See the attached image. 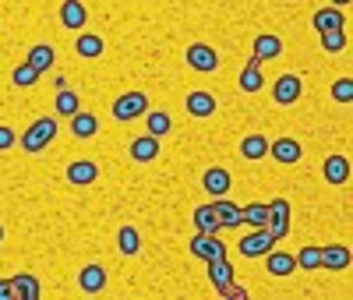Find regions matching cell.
Returning <instances> with one entry per match:
<instances>
[{
  "label": "cell",
  "mask_w": 353,
  "mask_h": 300,
  "mask_svg": "<svg viewBox=\"0 0 353 300\" xmlns=\"http://www.w3.org/2000/svg\"><path fill=\"white\" fill-rule=\"evenodd\" d=\"M53 138H57V120L53 117H39L36 124L21 134V148L25 152H39V148H46Z\"/></svg>",
  "instance_id": "obj_1"
},
{
  "label": "cell",
  "mask_w": 353,
  "mask_h": 300,
  "mask_svg": "<svg viewBox=\"0 0 353 300\" xmlns=\"http://www.w3.org/2000/svg\"><path fill=\"white\" fill-rule=\"evenodd\" d=\"M191 254L201 261H212V258H226V244L216 233H194L191 237Z\"/></svg>",
  "instance_id": "obj_2"
},
{
  "label": "cell",
  "mask_w": 353,
  "mask_h": 300,
  "mask_svg": "<svg viewBox=\"0 0 353 300\" xmlns=\"http://www.w3.org/2000/svg\"><path fill=\"white\" fill-rule=\"evenodd\" d=\"M149 113V96L145 92H128L113 103V117L117 120H134V117H145Z\"/></svg>",
  "instance_id": "obj_3"
},
{
  "label": "cell",
  "mask_w": 353,
  "mask_h": 300,
  "mask_svg": "<svg viewBox=\"0 0 353 300\" xmlns=\"http://www.w3.org/2000/svg\"><path fill=\"white\" fill-rule=\"evenodd\" d=\"M265 230H269L276 240H283V237L290 233V201H283V198L269 201V216H265Z\"/></svg>",
  "instance_id": "obj_4"
},
{
  "label": "cell",
  "mask_w": 353,
  "mask_h": 300,
  "mask_svg": "<svg viewBox=\"0 0 353 300\" xmlns=\"http://www.w3.org/2000/svg\"><path fill=\"white\" fill-rule=\"evenodd\" d=\"M272 248H276V237L265 230V226H254V233H248V237L241 240V254H248V258L269 254Z\"/></svg>",
  "instance_id": "obj_5"
},
{
  "label": "cell",
  "mask_w": 353,
  "mask_h": 300,
  "mask_svg": "<svg viewBox=\"0 0 353 300\" xmlns=\"http://www.w3.org/2000/svg\"><path fill=\"white\" fill-rule=\"evenodd\" d=\"M188 64L194 68V71H216L219 68V53L212 50V46H205V43H191L188 46Z\"/></svg>",
  "instance_id": "obj_6"
},
{
  "label": "cell",
  "mask_w": 353,
  "mask_h": 300,
  "mask_svg": "<svg viewBox=\"0 0 353 300\" xmlns=\"http://www.w3.org/2000/svg\"><path fill=\"white\" fill-rule=\"evenodd\" d=\"M272 96H276V103H279V106L297 103V99H301V78H297V74H283V78H276Z\"/></svg>",
  "instance_id": "obj_7"
},
{
  "label": "cell",
  "mask_w": 353,
  "mask_h": 300,
  "mask_svg": "<svg viewBox=\"0 0 353 300\" xmlns=\"http://www.w3.org/2000/svg\"><path fill=\"white\" fill-rule=\"evenodd\" d=\"M212 212H216V219H219V230H233V226H244V216H241V208L233 205V201H226V194L212 201Z\"/></svg>",
  "instance_id": "obj_8"
},
{
  "label": "cell",
  "mask_w": 353,
  "mask_h": 300,
  "mask_svg": "<svg viewBox=\"0 0 353 300\" xmlns=\"http://www.w3.org/2000/svg\"><path fill=\"white\" fill-rule=\"evenodd\" d=\"M269 156L276 163H297L304 156V148L297 138H279V141H269Z\"/></svg>",
  "instance_id": "obj_9"
},
{
  "label": "cell",
  "mask_w": 353,
  "mask_h": 300,
  "mask_svg": "<svg viewBox=\"0 0 353 300\" xmlns=\"http://www.w3.org/2000/svg\"><path fill=\"white\" fill-rule=\"evenodd\" d=\"M314 28L318 32H346V18H343V11L339 8H321V11H314Z\"/></svg>",
  "instance_id": "obj_10"
},
{
  "label": "cell",
  "mask_w": 353,
  "mask_h": 300,
  "mask_svg": "<svg viewBox=\"0 0 353 300\" xmlns=\"http://www.w3.org/2000/svg\"><path fill=\"white\" fill-rule=\"evenodd\" d=\"M61 21H64V28H71V32L85 28V21H88V11H85V4H81V0H64V4H61Z\"/></svg>",
  "instance_id": "obj_11"
},
{
  "label": "cell",
  "mask_w": 353,
  "mask_h": 300,
  "mask_svg": "<svg viewBox=\"0 0 353 300\" xmlns=\"http://www.w3.org/2000/svg\"><path fill=\"white\" fill-rule=\"evenodd\" d=\"M201 184H205V191H209L212 198H223L226 191H230V173L223 170V166H212V170H205V177H201Z\"/></svg>",
  "instance_id": "obj_12"
},
{
  "label": "cell",
  "mask_w": 353,
  "mask_h": 300,
  "mask_svg": "<svg viewBox=\"0 0 353 300\" xmlns=\"http://www.w3.org/2000/svg\"><path fill=\"white\" fill-rule=\"evenodd\" d=\"M78 286L85 293H103L106 290V268L103 265H85L81 276H78Z\"/></svg>",
  "instance_id": "obj_13"
},
{
  "label": "cell",
  "mask_w": 353,
  "mask_h": 300,
  "mask_svg": "<svg viewBox=\"0 0 353 300\" xmlns=\"http://www.w3.org/2000/svg\"><path fill=\"white\" fill-rule=\"evenodd\" d=\"M156 156H159V138L145 134V138H134L131 141V159L134 163H152Z\"/></svg>",
  "instance_id": "obj_14"
},
{
  "label": "cell",
  "mask_w": 353,
  "mask_h": 300,
  "mask_svg": "<svg viewBox=\"0 0 353 300\" xmlns=\"http://www.w3.org/2000/svg\"><path fill=\"white\" fill-rule=\"evenodd\" d=\"M279 53H283V39H279V36L261 32V36L254 39V57L261 60V64H265V60H276Z\"/></svg>",
  "instance_id": "obj_15"
},
{
  "label": "cell",
  "mask_w": 353,
  "mask_h": 300,
  "mask_svg": "<svg viewBox=\"0 0 353 300\" xmlns=\"http://www.w3.org/2000/svg\"><path fill=\"white\" fill-rule=\"evenodd\" d=\"M11 286H14V297H18V300H39V297H43L39 279L28 276V272H18V276L11 279Z\"/></svg>",
  "instance_id": "obj_16"
},
{
  "label": "cell",
  "mask_w": 353,
  "mask_h": 300,
  "mask_svg": "<svg viewBox=\"0 0 353 300\" xmlns=\"http://www.w3.org/2000/svg\"><path fill=\"white\" fill-rule=\"evenodd\" d=\"M96 177H99V166L92 159H78V163L68 166V180H71V184H92Z\"/></svg>",
  "instance_id": "obj_17"
},
{
  "label": "cell",
  "mask_w": 353,
  "mask_h": 300,
  "mask_svg": "<svg viewBox=\"0 0 353 300\" xmlns=\"http://www.w3.org/2000/svg\"><path fill=\"white\" fill-rule=\"evenodd\" d=\"M205 265H209V283L216 290H223L226 283H233V265L226 258H212V261H205Z\"/></svg>",
  "instance_id": "obj_18"
},
{
  "label": "cell",
  "mask_w": 353,
  "mask_h": 300,
  "mask_svg": "<svg viewBox=\"0 0 353 300\" xmlns=\"http://www.w3.org/2000/svg\"><path fill=\"white\" fill-rule=\"evenodd\" d=\"M265 265H269V272L272 276H290L293 272V268H297V261H293V254H286V251H269V254H265Z\"/></svg>",
  "instance_id": "obj_19"
},
{
  "label": "cell",
  "mask_w": 353,
  "mask_h": 300,
  "mask_svg": "<svg viewBox=\"0 0 353 300\" xmlns=\"http://www.w3.org/2000/svg\"><path fill=\"white\" fill-rule=\"evenodd\" d=\"M350 265V248L343 244H329V248H321V268H346Z\"/></svg>",
  "instance_id": "obj_20"
},
{
  "label": "cell",
  "mask_w": 353,
  "mask_h": 300,
  "mask_svg": "<svg viewBox=\"0 0 353 300\" xmlns=\"http://www.w3.org/2000/svg\"><path fill=\"white\" fill-rule=\"evenodd\" d=\"M325 180L329 184H346L350 180V159L346 156H329L325 159Z\"/></svg>",
  "instance_id": "obj_21"
},
{
  "label": "cell",
  "mask_w": 353,
  "mask_h": 300,
  "mask_svg": "<svg viewBox=\"0 0 353 300\" xmlns=\"http://www.w3.org/2000/svg\"><path fill=\"white\" fill-rule=\"evenodd\" d=\"M74 50H78V57H85V60H96V57L106 50V43H103L96 32H81L78 43H74Z\"/></svg>",
  "instance_id": "obj_22"
},
{
  "label": "cell",
  "mask_w": 353,
  "mask_h": 300,
  "mask_svg": "<svg viewBox=\"0 0 353 300\" xmlns=\"http://www.w3.org/2000/svg\"><path fill=\"white\" fill-rule=\"evenodd\" d=\"M188 113L191 117H212L216 113V99L209 92H191L188 96Z\"/></svg>",
  "instance_id": "obj_23"
},
{
  "label": "cell",
  "mask_w": 353,
  "mask_h": 300,
  "mask_svg": "<svg viewBox=\"0 0 353 300\" xmlns=\"http://www.w3.org/2000/svg\"><path fill=\"white\" fill-rule=\"evenodd\" d=\"M71 131H74V138H92L96 131H99V120L92 117V113H74L71 117Z\"/></svg>",
  "instance_id": "obj_24"
},
{
  "label": "cell",
  "mask_w": 353,
  "mask_h": 300,
  "mask_svg": "<svg viewBox=\"0 0 353 300\" xmlns=\"http://www.w3.org/2000/svg\"><path fill=\"white\" fill-rule=\"evenodd\" d=\"M241 156H244V159H261V156H269V138L248 134V138L241 141Z\"/></svg>",
  "instance_id": "obj_25"
},
{
  "label": "cell",
  "mask_w": 353,
  "mask_h": 300,
  "mask_svg": "<svg viewBox=\"0 0 353 300\" xmlns=\"http://www.w3.org/2000/svg\"><path fill=\"white\" fill-rule=\"evenodd\" d=\"M53 60H57V53H53V46H46V43L32 46V53H28V64H32V68H36L39 74L53 68Z\"/></svg>",
  "instance_id": "obj_26"
},
{
  "label": "cell",
  "mask_w": 353,
  "mask_h": 300,
  "mask_svg": "<svg viewBox=\"0 0 353 300\" xmlns=\"http://www.w3.org/2000/svg\"><path fill=\"white\" fill-rule=\"evenodd\" d=\"M194 226H198V233H219V219L212 212V205H198L194 208Z\"/></svg>",
  "instance_id": "obj_27"
},
{
  "label": "cell",
  "mask_w": 353,
  "mask_h": 300,
  "mask_svg": "<svg viewBox=\"0 0 353 300\" xmlns=\"http://www.w3.org/2000/svg\"><path fill=\"white\" fill-rule=\"evenodd\" d=\"M145 120H149V134H152V138H163V134L173 128V120H170L166 110H149V113H145Z\"/></svg>",
  "instance_id": "obj_28"
},
{
  "label": "cell",
  "mask_w": 353,
  "mask_h": 300,
  "mask_svg": "<svg viewBox=\"0 0 353 300\" xmlns=\"http://www.w3.org/2000/svg\"><path fill=\"white\" fill-rule=\"evenodd\" d=\"M117 244H121L124 254H138L141 251V237H138L134 226H121V230H117Z\"/></svg>",
  "instance_id": "obj_29"
},
{
  "label": "cell",
  "mask_w": 353,
  "mask_h": 300,
  "mask_svg": "<svg viewBox=\"0 0 353 300\" xmlns=\"http://www.w3.org/2000/svg\"><path fill=\"white\" fill-rule=\"evenodd\" d=\"M11 81H14L18 88H32V85L39 81V71H36L32 64H28V60H21V64L11 71Z\"/></svg>",
  "instance_id": "obj_30"
},
{
  "label": "cell",
  "mask_w": 353,
  "mask_h": 300,
  "mask_svg": "<svg viewBox=\"0 0 353 300\" xmlns=\"http://www.w3.org/2000/svg\"><path fill=\"white\" fill-rule=\"evenodd\" d=\"M293 261H297V268H304V272L321 268V248H301V254H293Z\"/></svg>",
  "instance_id": "obj_31"
},
{
  "label": "cell",
  "mask_w": 353,
  "mask_h": 300,
  "mask_svg": "<svg viewBox=\"0 0 353 300\" xmlns=\"http://www.w3.org/2000/svg\"><path fill=\"white\" fill-rule=\"evenodd\" d=\"M241 216H244V223L248 226H265V216H269V205H244L241 208Z\"/></svg>",
  "instance_id": "obj_32"
},
{
  "label": "cell",
  "mask_w": 353,
  "mask_h": 300,
  "mask_svg": "<svg viewBox=\"0 0 353 300\" xmlns=\"http://www.w3.org/2000/svg\"><path fill=\"white\" fill-rule=\"evenodd\" d=\"M57 113L61 117H74L78 113V96L71 88H61V96H57Z\"/></svg>",
  "instance_id": "obj_33"
},
{
  "label": "cell",
  "mask_w": 353,
  "mask_h": 300,
  "mask_svg": "<svg viewBox=\"0 0 353 300\" xmlns=\"http://www.w3.org/2000/svg\"><path fill=\"white\" fill-rule=\"evenodd\" d=\"M265 81H261V68H244L241 71V88H244V92H258V88H261Z\"/></svg>",
  "instance_id": "obj_34"
},
{
  "label": "cell",
  "mask_w": 353,
  "mask_h": 300,
  "mask_svg": "<svg viewBox=\"0 0 353 300\" xmlns=\"http://www.w3.org/2000/svg\"><path fill=\"white\" fill-rule=\"evenodd\" d=\"M321 36V46H325L329 53H339L346 46V32H318Z\"/></svg>",
  "instance_id": "obj_35"
},
{
  "label": "cell",
  "mask_w": 353,
  "mask_h": 300,
  "mask_svg": "<svg viewBox=\"0 0 353 300\" xmlns=\"http://www.w3.org/2000/svg\"><path fill=\"white\" fill-rule=\"evenodd\" d=\"M332 99H339V103H350V99H353V81H350V78H339V81L332 85Z\"/></svg>",
  "instance_id": "obj_36"
},
{
  "label": "cell",
  "mask_w": 353,
  "mask_h": 300,
  "mask_svg": "<svg viewBox=\"0 0 353 300\" xmlns=\"http://www.w3.org/2000/svg\"><path fill=\"white\" fill-rule=\"evenodd\" d=\"M219 297H230V300H248V290H241V286H233V283H226L223 290H216Z\"/></svg>",
  "instance_id": "obj_37"
},
{
  "label": "cell",
  "mask_w": 353,
  "mask_h": 300,
  "mask_svg": "<svg viewBox=\"0 0 353 300\" xmlns=\"http://www.w3.org/2000/svg\"><path fill=\"white\" fill-rule=\"evenodd\" d=\"M18 138H14V131L11 128H0V152H4V148H11Z\"/></svg>",
  "instance_id": "obj_38"
},
{
  "label": "cell",
  "mask_w": 353,
  "mask_h": 300,
  "mask_svg": "<svg viewBox=\"0 0 353 300\" xmlns=\"http://www.w3.org/2000/svg\"><path fill=\"white\" fill-rule=\"evenodd\" d=\"M0 300H18V297H14V286H11V279H0Z\"/></svg>",
  "instance_id": "obj_39"
},
{
  "label": "cell",
  "mask_w": 353,
  "mask_h": 300,
  "mask_svg": "<svg viewBox=\"0 0 353 300\" xmlns=\"http://www.w3.org/2000/svg\"><path fill=\"white\" fill-rule=\"evenodd\" d=\"M343 4H350V0H332V8H343Z\"/></svg>",
  "instance_id": "obj_40"
},
{
  "label": "cell",
  "mask_w": 353,
  "mask_h": 300,
  "mask_svg": "<svg viewBox=\"0 0 353 300\" xmlns=\"http://www.w3.org/2000/svg\"><path fill=\"white\" fill-rule=\"evenodd\" d=\"M0 240H4V226H0Z\"/></svg>",
  "instance_id": "obj_41"
}]
</instances>
